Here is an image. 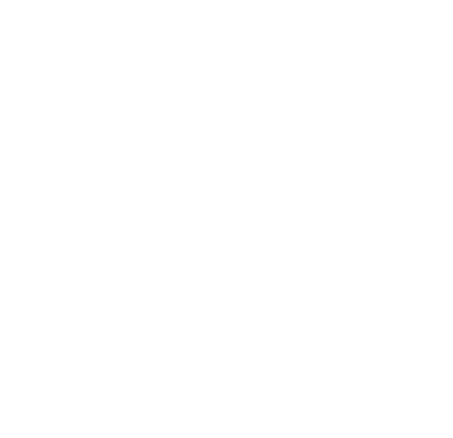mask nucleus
I'll return each instance as SVG.
<instances>
[]
</instances>
